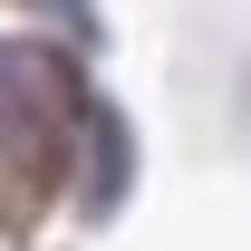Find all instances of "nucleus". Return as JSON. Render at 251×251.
Segmentation results:
<instances>
[{
    "label": "nucleus",
    "instance_id": "obj_1",
    "mask_svg": "<svg viewBox=\"0 0 251 251\" xmlns=\"http://www.w3.org/2000/svg\"><path fill=\"white\" fill-rule=\"evenodd\" d=\"M77 126H87V97H77V77H68V58L0 39V145H10V164H20L29 184H58Z\"/></svg>",
    "mask_w": 251,
    "mask_h": 251
},
{
    "label": "nucleus",
    "instance_id": "obj_2",
    "mask_svg": "<svg viewBox=\"0 0 251 251\" xmlns=\"http://www.w3.org/2000/svg\"><path fill=\"white\" fill-rule=\"evenodd\" d=\"M58 10H77V0H58Z\"/></svg>",
    "mask_w": 251,
    "mask_h": 251
}]
</instances>
